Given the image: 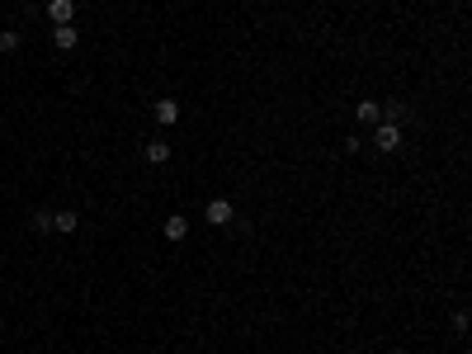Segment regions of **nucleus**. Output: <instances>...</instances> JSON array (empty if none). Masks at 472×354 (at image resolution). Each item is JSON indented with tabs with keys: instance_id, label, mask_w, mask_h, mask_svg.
<instances>
[{
	"instance_id": "f257e3e1",
	"label": "nucleus",
	"mask_w": 472,
	"mask_h": 354,
	"mask_svg": "<svg viewBox=\"0 0 472 354\" xmlns=\"http://www.w3.org/2000/svg\"><path fill=\"white\" fill-rule=\"evenodd\" d=\"M373 147L378 152H402V123H373Z\"/></svg>"
},
{
	"instance_id": "f03ea898",
	"label": "nucleus",
	"mask_w": 472,
	"mask_h": 354,
	"mask_svg": "<svg viewBox=\"0 0 472 354\" xmlns=\"http://www.w3.org/2000/svg\"><path fill=\"white\" fill-rule=\"evenodd\" d=\"M204 222H208V227H227V222H236L232 199H208L204 203Z\"/></svg>"
},
{
	"instance_id": "7ed1b4c3",
	"label": "nucleus",
	"mask_w": 472,
	"mask_h": 354,
	"mask_svg": "<svg viewBox=\"0 0 472 354\" xmlns=\"http://www.w3.org/2000/svg\"><path fill=\"white\" fill-rule=\"evenodd\" d=\"M142 156H147L151 166H166V161H170V142H166V138H151V142H142Z\"/></svg>"
},
{
	"instance_id": "20e7f679",
	"label": "nucleus",
	"mask_w": 472,
	"mask_h": 354,
	"mask_svg": "<svg viewBox=\"0 0 472 354\" xmlns=\"http://www.w3.org/2000/svg\"><path fill=\"white\" fill-rule=\"evenodd\" d=\"M47 19L52 24H71L76 19V0H47Z\"/></svg>"
},
{
	"instance_id": "39448f33",
	"label": "nucleus",
	"mask_w": 472,
	"mask_h": 354,
	"mask_svg": "<svg viewBox=\"0 0 472 354\" xmlns=\"http://www.w3.org/2000/svg\"><path fill=\"white\" fill-rule=\"evenodd\" d=\"M151 114H156L161 128H175V123H180V99H156V109H151Z\"/></svg>"
},
{
	"instance_id": "423d86ee",
	"label": "nucleus",
	"mask_w": 472,
	"mask_h": 354,
	"mask_svg": "<svg viewBox=\"0 0 472 354\" xmlns=\"http://www.w3.org/2000/svg\"><path fill=\"white\" fill-rule=\"evenodd\" d=\"M354 118H359V123H383V104H378V99H359V104H354Z\"/></svg>"
},
{
	"instance_id": "0eeeda50",
	"label": "nucleus",
	"mask_w": 472,
	"mask_h": 354,
	"mask_svg": "<svg viewBox=\"0 0 472 354\" xmlns=\"http://www.w3.org/2000/svg\"><path fill=\"white\" fill-rule=\"evenodd\" d=\"M52 43L62 47V52H71V47H76V43H80V33H76V29H71V24H52Z\"/></svg>"
},
{
	"instance_id": "6e6552de",
	"label": "nucleus",
	"mask_w": 472,
	"mask_h": 354,
	"mask_svg": "<svg viewBox=\"0 0 472 354\" xmlns=\"http://www.w3.org/2000/svg\"><path fill=\"white\" fill-rule=\"evenodd\" d=\"M161 231H166V241H185L189 236V217H166V227Z\"/></svg>"
},
{
	"instance_id": "1a4fd4ad",
	"label": "nucleus",
	"mask_w": 472,
	"mask_h": 354,
	"mask_svg": "<svg viewBox=\"0 0 472 354\" xmlns=\"http://www.w3.org/2000/svg\"><path fill=\"white\" fill-rule=\"evenodd\" d=\"M76 227H80V213H71V208H66V213H52V231H66V236H71Z\"/></svg>"
},
{
	"instance_id": "9d476101",
	"label": "nucleus",
	"mask_w": 472,
	"mask_h": 354,
	"mask_svg": "<svg viewBox=\"0 0 472 354\" xmlns=\"http://www.w3.org/2000/svg\"><path fill=\"white\" fill-rule=\"evenodd\" d=\"M406 118H411L406 104H397V99H392V104H383V123H406Z\"/></svg>"
},
{
	"instance_id": "9b49d317",
	"label": "nucleus",
	"mask_w": 472,
	"mask_h": 354,
	"mask_svg": "<svg viewBox=\"0 0 472 354\" xmlns=\"http://www.w3.org/2000/svg\"><path fill=\"white\" fill-rule=\"evenodd\" d=\"M29 227L33 231H52V213H47V208H38V213L29 217Z\"/></svg>"
},
{
	"instance_id": "f8f14e48",
	"label": "nucleus",
	"mask_w": 472,
	"mask_h": 354,
	"mask_svg": "<svg viewBox=\"0 0 472 354\" xmlns=\"http://www.w3.org/2000/svg\"><path fill=\"white\" fill-rule=\"evenodd\" d=\"M0 52H19V33H15V29L0 33Z\"/></svg>"
}]
</instances>
